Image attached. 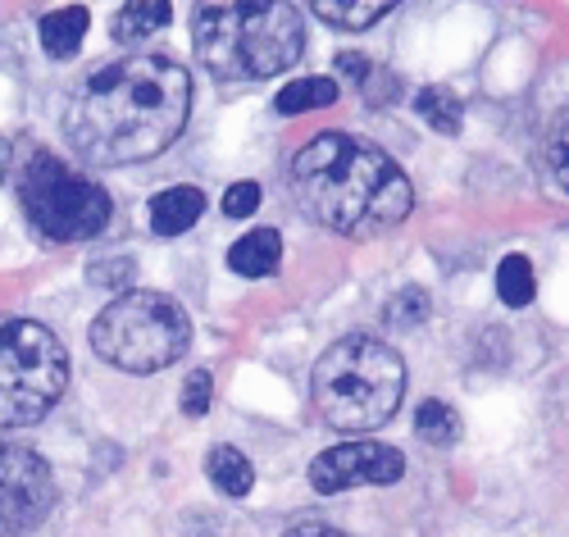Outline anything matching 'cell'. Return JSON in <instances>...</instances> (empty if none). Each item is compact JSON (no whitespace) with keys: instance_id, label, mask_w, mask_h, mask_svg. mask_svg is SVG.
I'll list each match as a JSON object with an SVG mask.
<instances>
[{"instance_id":"1","label":"cell","mask_w":569,"mask_h":537,"mask_svg":"<svg viewBox=\"0 0 569 537\" xmlns=\"http://www.w3.org/2000/svg\"><path fill=\"white\" fill-rule=\"evenodd\" d=\"M192 115V73L169 56H123L73 87L64 132L91 165H141L160 156Z\"/></svg>"},{"instance_id":"2","label":"cell","mask_w":569,"mask_h":537,"mask_svg":"<svg viewBox=\"0 0 569 537\" xmlns=\"http://www.w3.org/2000/svg\"><path fill=\"white\" fill-rule=\"evenodd\" d=\"M292 187L301 210L342 237L388 232L415 206V191L392 156L351 132H319L306 141L292 160Z\"/></svg>"},{"instance_id":"3","label":"cell","mask_w":569,"mask_h":537,"mask_svg":"<svg viewBox=\"0 0 569 537\" xmlns=\"http://www.w3.org/2000/svg\"><path fill=\"white\" fill-rule=\"evenodd\" d=\"M201 64L219 82H256L292 69L306 46V19L282 0H242V6H206L192 23Z\"/></svg>"},{"instance_id":"4","label":"cell","mask_w":569,"mask_h":537,"mask_svg":"<svg viewBox=\"0 0 569 537\" xmlns=\"http://www.w3.org/2000/svg\"><path fill=\"white\" fill-rule=\"evenodd\" d=\"M406 392V365L401 356L378 337H342L338 347H328L315 365L310 397L315 410L323 415L328 428L342 432H369L383 428Z\"/></svg>"},{"instance_id":"5","label":"cell","mask_w":569,"mask_h":537,"mask_svg":"<svg viewBox=\"0 0 569 537\" xmlns=\"http://www.w3.org/2000/svg\"><path fill=\"white\" fill-rule=\"evenodd\" d=\"M187 341H192V324L182 306L160 291H119L91 324L97 356L128 374H156L173 365L187 351Z\"/></svg>"},{"instance_id":"6","label":"cell","mask_w":569,"mask_h":537,"mask_svg":"<svg viewBox=\"0 0 569 537\" xmlns=\"http://www.w3.org/2000/svg\"><path fill=\"white\" fill-rule=\"evenodd\" d=\"M69 382L64 341L32 319H0V428L46 419Z\"/></svg>"},{"instance_id":"7","label":"cell","mask_w":569,"mask_h":537,"mask_svg":"<svg viewBox=\"0 0 569 537\" xmlns=\"http://www.w3.org/2000/svg\"><path fill=\"white\" fill-rule=\"evenodd\" d=\"M19 201L32 228L51 241H87L110 223V197L56 156H32L19 173Z\"/></svg>"},{"instance_id":"8","label":"cell","mask_w":569,"mask_h":537,"mask_svg":"<svg viewBox=\"0 0 569 537\" xmlns=\"http://www.w3.org/2000/svg\"><path fill=\"white\" fill-rule=\"evenodd\" d=\"M56 506V478L32 447L0 442V537L32 533Z\"/></svg>"},{"instance_id":"9","label":"cell","mask_w":569,"mask_h":537,"mask_svg":"<svg viewBox=\"0 0 569 537\" xmlns=\"http://www.w3.org/2000/svg\"><path fill=\"white\" fill-rule=\"evenodd\" d=\"M406 474V456L383 442H342L333 451L315 456L310 483L315 493H347V487H388Z\"/></svg>"},{"instance_id":"10","label":"cell","mask_w":569,"mask_h":537,"mask_svg":"<svg viewBox=\"0 0 569 537\" xmlns=\"http://www.w3.org/2000/svg\"><path fill=\"white\" fill-rule=\"evenodd\" d=\"M201 210H206V191L201 187H187V182L169 187L151 201V228L160 237H178V232H187L201 219Z\"/></svg>"},{"instance_id":"11","label":"cell","mask_w":569,"mask_h":537,"mask_svg":"<svg viewBox=\"0 0 569 537\" xmlns=\"http://www.w3.org/2000/svg\"><path fill=\"white\" fill-rule=\"evenodd\" d=\"M278 260H282V237L273 228L247 232L242 241H232V251H228V269L242 278H264L278 269Z\"/></svg>"},{"instance_id":"12","label":"cell","mask_w":569,"mask_h":537,"mask_svg":"<svg viewBox=\"0 0 569 537\" xmlns=\"http://www.w3.org/2000/svg\"><path fill=\"white\" fill-rule=\"evenodd\" d=\"M87 23L91 14L82 6H69V10H56V14H46L41 19V51L51 56V60H69L82 37H87Z\"/></svg>"},{"instance_id":"13","label":"cell","mask_w":569,"mask_h":537,"mask_svg":"<svg viewBox=\"0 0 569 537\" xmlns=\"http://www.w3.org/2000/svg\"><path fill=\"white\" fill-rule=\"evenodd\" d=\"M206 474H210V483L219 487V493H228V497H247L251 483H256L251 460L242 451H232V447H214L206 456Z\"/></svg>"},{"instance_id":"14","label":"cell","mask_w":569,"mask_h":537,"mask_svg":"<svg viewBox=\"0 0 569 537\" xmlns=\"http://www.w3.org/2000/svg\"><path fill=\"white\" fill-rule=\"evenodd\" d=\"M323 23H338V28H351V32H360V28H369V23H378L388 10H397L392 0H315L310 6Z\"/></svg>"},{"instance_id":"15","label":"cell","mask_w":569,"mask_h":537,"mask_svg":"<svg viewBox=\"0 0 569 537\" xmlns=\"http://www.w3.org/2000/svg\"><path fill=\"white\" fill-rule=\"evenodd\" d=\"M333 101H338V82L333 78H301V82H288L273 96V110L278 115H301V110H323Z\"/></svg>"},{"instance_id":"16","label":"cell","mask_w":569,"mask_h":537,"mask_svg":"<svg viewBox=\"0 0 569 537\" xmlns=\"http://www.w3.org/2000/svg\"><path fill=\"white\" fill-rule=\"evenodd\" d=\"M497 297H501L510 310H525V306L538 297V278H533L529 256H506V260L497 265Z\"/></svg>"},{"instance_id":"17","label":"cell","mask_w":569,"mask_h":537,"mask_svg":"<svg viewBox=\"0 0 569 537\" xmlns=\"http://www.w3.org/2000/svg\"><path fill=\"white\" fill-rule=\"evenodd\" d=\"M169 19H173V10L164 6V0H137V6H123L114 14V37L119 41H141V37L160 32Z\"/></svg>"},{"instance_id":"18","label":"cell","mask_w":569,"mask_h":537,"mask_svg":"<svg viewBox=\"0 0 569 537\" xmlns=\"http://www.w3.org/2000/svg\"><path fill=\"white\" fill-rule=\"evenodd\" d=\"M415 110L429 119L438 132H460V119H465V106H460V96L451 87H423L415 96Z\"/></svg>"},{"instance_id":"19","label":"cell","mask_w":569,"mask_h":537,"mask_svg":"<svg viewBox=\"0 0 569 537\" xmlns=\"http://www.w3.org/2000/svg\"><path fill=\"white\" fill-rule=\"evenodd\" d=\"M415 432H419L429 447H451L456 437H460V419H456V410L442 406V401H423V406L415 410Z\"/></svg>"},{"instance_id":"20","label":"cell","mask_w":569,"mask_h":537,"mask_svg":"<svg viewBox=\"0 0 569 537\" xmlns=\"http://www.w3.org/2000/svg\"><path fill=\"white\" fill-rule=\"evenodd\" d=\"M210 397H214V378L206 374V369H197L192 378L182 382V415H192V419H201L206 410H210Z\"/></svg>"},{"instance_id":"21","label":"cell","mask_w":569,"mask_h":537,"mask_svg":"<svg viewBox=\"0 0 569 537\" xmlns=\"http://www.w3.org/2000/svg\"><path fill=\"white\" fill-rule=\"evenodd\" d=\"M256 206H260V187L256 182H232L228 187V197H223V215L228 219H247V215H256Z\"/></svg>"},{"instance_id":"22","label":"cell","mask_w":569,"mask_h":537,"mask_svg":"<svg viewBox=\"0 0 569 537\" xmlns=\"http://www.w3.org/2000/svg\"><path fill=\"white\" fill-rule=\"evenodd\" d=\"M128 278H132V265H128V260H101V269H91V282L119 287V282H128Z\"/></svg>"},{"instance_id":"23","label":"cell","mask_w":569,"mask_h":537,"mask_svg":"<svg viewBox=\"0 0 569 537\" xmlns=\"http://www.w3.org/2000/svg\"><path fill=\"white\" fill-rule=\"evenodd\" d=\"M342 78H351V82H369V64L360 60V56H338V64H333Z\"/></svg>"},{"instance_id":"24","label":"cell","mask_w":569,"mask_h":537,"mask_svg":"<svg viewBox=\"0 0 569 537\" xmlns=\"http://www.w3.org/2000/svg\"><path fill=\"white\" fill-rule=\"evenodd\" d=\"M288 537H347V533H338V528H328V524H315V519H306V524H297Z\"/></svg>"},{"instance_id":"25","label":"cell","mask_w":569,"mask_h":537,"mask_svg":"<svg viewBox=\"0 0 569 537\" xmlns=\"http://www.w3.org/2000/svg\"><path fill=\"white\" fill-rule=\"evenodd\" d=\"M10 173V146H6V137H0V178Z\"/></svg>"}]
</instances>
